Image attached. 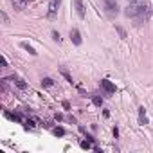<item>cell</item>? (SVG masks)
Instances as JSON below:
<instances>
[{
  "label": "cell",
  "mask_w": 153,
  "mask_h": 153,
  "mask_svg": "<svg viewBox=\"0 0 153 153\" xmlns=\"http://www.w3.org/2000/svg\"><path fill=\"white\" fill-rule=\"evenodd\" d=\"M59 72H61V76H63V78H65L68 83H72V76H70V72H68L67 68H63V67H61V68H59Z\"/></svg>",
  "instance_id": "obj_11"
},
{
  "label": "cell",
  "mask_w": 153,
  "mask_h": 153,
  "mask_svg": "<svg viewBox=\"0 0 153 153\" xmlns=\"http://www.w3.org/2000/svg\"><path fill=\"white\" fill-rule=\"evenodd\" d=\"M11 2H13V6H15L16 11H24L25 6H27V0H11Z\"/></svg>",
  "instance_id": "obj_9"
},
{
  "label": "cell",
  "mask_w": 153,
  "mask_h": 153,
  "mask_svg": "<svg viewBox=\"0 0 153 153\" xmlns=\"http://www.w3.org/2000/svg\"><path fill=\"white\" fill-rule=\"evenodd\" d=\"M70 40H72L74 45H81V34H79L78 29H72L70 31Z\"/></svg>",
  "instance_id": "obj_6"
},
{
  "label": "cell",
  "mask_w": 153,
  "mask_h": 153,
  "mask_svg": "<svg viewBox=\"0 0 153 153\" xmlns=\"http://www.w3.org/2000/svg\"><path fill=\"white\" fill-rule=\"evenodd\" d=\"M52 40H56V42H59L61 38H59V34L56 33V31H52Z\"/></svg>",
  "instance_id": "obj_16"
},
{
  "label": "cell",
  "mask_w": 153,
  "mask_h": 153,
  "mask_svg": "<svg viewBox=\"0 0 153 153\" xmlns=\"http://www.w3.org/2000/svg\"><path fill=\"white\" fill-rule=\"evenodd\" d=\"M130 2H133V0H130Z\"/></svg>",
  "instance_id": "obj_20"
},
{
  "label": "cell",
  "mask_w": 153,
  "mask_h": 153,
  "mask_svg": "<svg viewBox=\"0 0 153 153\" xmlns=\"http://www.w3.org/2000/svg\"><path fill=\"white\" fill-rule=\"evenodd\" d=\"M103 7L106 11L108 16H115L119 13V4H117V0H103Z\"/></svg>",
  "instance_id": "obj_2"
},
{
  "label": "cell",
  "mask_w": 153,
  "mask_h": 153,
  "mask_svg": "<svg viewBox=\"0 0 153 153\" xmlns=\"http://www.w3.org/2000/svg\"><path fill=\"white\" fill-rule=\"evenodd\" d=\"M124 15H126L128 18H135L137 25H140V24L146 22L148 16H149L148 2H146V0H133V2L124 9Z\"/></svg>",
  "instance_id": "obj_1"
},
{
  "label": "cell",
  "mask_w": 153,
  "mask_h": 153,
  "mask_svg": "<svg viewBox=\"0 0 153 153\" xmlns=\"http://www.w3.org/2000/svg\"><path fill=\"white\" fill-rule=\"evenodd\" d=\"M92 101H94V105H96V106H101V105H103V97H101V96H97V94H94V96H92Z\"/></svg>",
  "instance_id": "obj_13"
},
{
  "label": "cell",
  "mask_w": 153,
  "mask_h": 153,
  "mask_svg": "<svg viewBox=\"0 0 153 153\" xmlns=\"http://www.w3.org/2000/svg\"><path fill=\"white\" fill-rule=\"evenodd\" d=\"M2 67H7V59H6L4 56H2Z\"/></svg>",
  "instance_id": "obj_19"
},
{
  "label": "cell",
  "mask_w": 153,
  "mask_h": 153,
  "mask_svg": "<svg viewBox=\"0 0 153 153\" xmlns=\"http://www.w3.org/2000/svg\"><path fill=\"white\" fill-rule=\"evenodd\" d=\"M115 31H117V33H119V36H121V38H123V40H124V38H126V31H124V29H123V27H121V25H115Z\"/></svg>",
  "instance_id": "obj_15"
},
{
  "label": "cell",
  "mask_w": 153,
  "mask_h": 153,
  "mask_svg": "<svg viewBox=\"0 0 153 153\" xmlns=\"http://www.w3.org/2000/svg\"><path fill=\"white\" fill-rule=\"evenodd\" d=\"M139 123H140L142 126H146V124H148V115H146L144 106H140V108H139Z\"/></svg>",
  "instance_id": "obj_7"
},
{
  "label": "cell",
  "mask_w": 153,
  "mask_h": 153,
  "mask_svg": "<svg viewBox=\"0 0 153 153\" xmlns=\"http://www.w3.org/2000/svg\"><path fill=\"white\" fill-rule=\"evenodd\" d=\"M81 148H85V149H88V148H90V142H87V140H83V142H81Z\"/></svg>",
  "instance_id": "obj_17"
},
{
  "label": "cell",
  "mask_w": 153,
  "mask_h": 153,
  "mask_svg": "<svg viewBox=\"0 0 153 153\" xmlns=\"http://www.w3.org/2000/svg\"><path fill=\"white\" fill-rule=\"evenodd\" d=\"M101 88H103L105 96H112V94H115V85H114L110 79H103V81H101Z\"/></svg>",
  "instance_id": "obj_3"
},
{
  "label": "cell",
  "mask_w": 153,
  "mask_h": 153,
  "mask_svg": "<svg viewBox=\"0 0 153 153\" xmlns=\"http://www.w3.org/2000/svg\"><path fill=\"white\" fill-rule=\"evenodd\" d=\"M74 7L78 11L79 18H85V6H83V0H74Z\"/></svg>",
  "instance_id": "obj_5"
},
{
  "label": "cell",
  "mask_w": 153,
  "mask_h": 153,
  "mask_svg": "<svg viewBox=\"0 0 153 153\" xmlns=\"http://www.w3.org/2000/svg\"><path fill=\"white\" fill-rule=\"evenodd\" d=\"M42 85H43L45 88H49V87L54 85V79H51V78H43V79H42Z\"/></svg>",
  "instance_id": "obj_12"
},
{
  "label": "cell",
  "mask_w": 153,
  "mask_h": 153,
  "mask_svg": "<svg viewBox=\"0 0 153 153\" xmlns=\"http://www.w3.org/2000/svg\"><path fill=\"white\" fill-rule=\"evenodd\" d=\"M59 4H61V0H51V2H49V11H47V16L49 18H54L56 16Z\"/></svg>",
  "instance_id": "obj_4"
},
{
  "label": "cell",
  "mask_w": 153,
  "mask_h": 153,
  "mask_svg": "<svg viewBox=\"0 0 153 153\" xmlns=\"http://www.w3.org/2000/svg\"><path fill=\"white\" fill-rule=\"evenodd\" d=\"M11 79H13V83H15V85H16L18 88H22V90H25V88H27V83H25V81H24L22 78H18V76H13Z\"/></svg>",
  "instance_id": "obj_8"
},
{
  "label": "cell",
  "mask_w": 153,
  "mask_h": 153,
  "mask_svg": "<svg viewBox=\"0 0 153 153\" xmlns=\"http://www.w3.org/2000/svg\"><path fill=\"white\" fill-rule=\"evenodd\" d=\"M20 47H22V49H25V51H27L29 54H33V56H36V54H38V52H36V51H34V49H33L27 42H22V43H20Z\"/></svg>",
  "instance_id": "obj_10"
},
{
  "label": "cell",
  "mask_w": 153,
  "mask_h": 153,
  "mask_svg": "<svg viewBox=\"0 0 153 153\" xmlns=\"http://www.w3.org/2000/svg\"><path fill=\"white\" fill-rule=\"evenodd\" d=\"M2 20H4V24H7V22H9V18H7V15H6L4 11H2Z\"/></svg>",
  "instance_id": "obj_18"
},
{
  "label": "cell",
  "mask_w": 153,
  "mask_h": 153,
  "mask_svg": "<svg viewBox=\"0 0 153 153\" xmlns=\"http://www.w3.org/2000/svg\"><path fill=\"white\" fill-rule=\"evenodd\" d=\"M52 133H54L56 137H63V135H65V130L58 126V128H54V130H52Z\"/></svg>",
  "instance_id": "obj_14"
}]
</instances>
